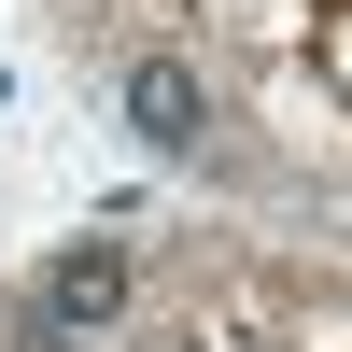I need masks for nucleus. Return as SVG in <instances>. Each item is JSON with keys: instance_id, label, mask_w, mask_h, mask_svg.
<instances>
[{"instance_id": "1", "label": "nucleus", "mask_w": 352, "mask_h": 352, "mask_svg": "<svg viewBox=\"0 0 352 352\" xmlns=\"http://www.w3.org/2000/svg\"><path fill=\"white\" fill-rule=\"evenodd\" d=\"M113 296H127V254H113V240H71L43 268V296H28V338H99Z\"/></svg>"}, {"instance_id": "2", "label": "nucleus", "mask_w": 352, "mask_h": 352, "mask_svg": "<svg viewBox=\"0 0 352 352\" xmlns=\"http://www.w3.org/2000/svg\"><path fill=\"white\" fill-rule=\"evenodd\" d=\"M127 127L155 141V155L197 141V71H184V56H141V71H127Z\"/></svg>"}]
</instances>
